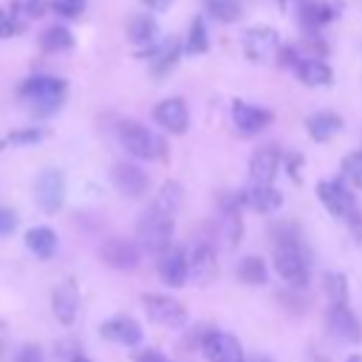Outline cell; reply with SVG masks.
<instances>
[{
    "label": "cell",
    "instance_id": "obj_35",
    "mask_svg": "<svg viewBox=\"0 0 362 362\" xmlns=\"http://www.w3.org/2000/svg\"><path fill=\"white\" fill-rule=\"evenodd\" d=\"M45 136V130H40V127H23V130H14L11 136H8V141L11 144H34V141H40Z\"/></svg>",
    "mask_w": 362,
    "mask_h": 362
},
{
    "label": "cell",
    "instance_id": "obj_28",
    "mask_svg": "<svg viewBox=\"0 0 362 362\" xmlns=\"http://www.w3.org/2000/svg\"><path fill=\"white\" fill-rule=\"evenodd\" d=\"M71 45H74V34H71L65 25H59V23L48 25V28L40 34V48H42L45 54H59V51H68Z\"/></svg>",
    "mask_w": 362,
    "mask_h": 362
},
{
    "label": "cell",
    "instance_id": "obj_32",
    "mask_svg": "<svg viewBox=\"0 0 362 362\" xmlns=\"http://www.w3.org/2000/svg\"><path fill=\"white\" fill-rule=\"evenodd\" d=\"M187 51L189 54H206L209 51V34L204 17H192L189 31H187Z\"/></svg>",
    "mask_w": 362,
    "mask_h": 362
},
{
    "label": "cell",
    "instance_id": "obj_47",
    "mask_svg": "<svg viewBox=\"0 0 362 362\" xmlns=\"http://www.w3.org/2000/svg\"><path fill=\"white\" fill-rule=\"evenodd\" d=\"M0 20H6V11H0Z\"/></svg>",
    "mask_w": 362,
    "mask_h": 362
},
{
    "label": "cell",
    "instance_id": "obj_38",
    "mask_svg": "<svg viewBox=\"0 0 362 362\" xmlns=\"http://www.w3.org/2000/svg\"><path fill=\"white\" fill-rule=\"evenodd\" d=\"M133 362H173L170 356H164L158 348H141L133 354Z\"/></svg>",
    "mask_w": 362,
    "mask_h": 362
},
{
    "label": "cell",
    "instance_id": "obj_10",
    "mask_svg": "<svg viewBox=\"0 0 362 362\" xmlns=\"http://www.w3.org/2000/svg\"><path fill=\"white\" fill-rule=\"evenodd\" d=\"M187 257H189V274L198 286H209L218 277V255L209 238H198L187 252Z\"/></svg>",
    "mask_w": 362,
    "mask_h": 362
},
{
    "label": "cell",
    "instance_id": "obj_19",
    "mask_svg": "<svg viewBox=\"0 0 362 362\" xmlns=\"http://www.w3.org/2000/svg\"><path fill=\"white\" fill-rule=\"evenodd\" d=\"M99 334L105 337V339H110V342H116V345H127V348H133V345H139L141 342V325L133 320V317H127V314H116V317H110V320H105L102 325H99Z\"/></svg>",
    "mask_w": 362,
    "mask_h": 362
},
{
    "label": "cell",
    "instance_id": "obj_3",
    "mask_svg": "<svg viewBox=\"0 0 362 362\" xmlns=\"http://www.w3.org/2000/svg\"><path fill=\"white\" fill-rule=\"evenodd\" d=\"M173 232H175V218H167L164 212H158L156 206L144 209L141 218L136 221V235L141 240V246L153 255H164L170 249V240H173Z\"/></svg>",
    "mask_w": 362,
    "mask_h": 362
},
{
    "label": "cell",
    "instance_id": "obj_11",
    "mask_svg": "<svg viewBox=\"0 0 362 362\" xmlns=\"http://www.w3.org/2000/svg\"><path fill=\"white\" fill-rule=\"evenodd\" d=\"M272 119H274V113L269 107H257L243 99L232 102V124L240 136H257L260 130H266L272 124Z\"/></svg>",
    "mask_w": 362,
    "mask_h": 362
},
{
    "label": "cell",
    "instance_id": "obj_8",
    "mask_svg": "<svg viewBox=\"0 0 362 362\" xmlns=\"http://www.w3.org/2000/svg\"><path fill=\"white\" fill-rule=\"evenodd\" d=\"M280 51V34L272 25H252L243 34V54L249 62H269Z\"/></svg>",
    "mask_w": 362,
    "mask_h": 362
},
{
    "label": "cell",
    "instance_id": "obj_40",
    "mask_svg": "<svg viewBox=\"0 0 362 362\" xmlns=\"http://www.w3.org/2000/svg\"><path fill=\"white\" fill-rule=\"evenodd\" d=\"M45 8H51L45 0H23V11H25L28 17H40V14H45Z\"/></svg>",
    "mask_w": 362,
    "mask_h": 362
},
{
    "label": "cell",
    "instance_id": "obj_29",
    "mask_svg": "<svg viewBox=\"0 0 362 362\" xmlns=\"http://www.w3.org/2000/svg\"><path fill=\"white\" fill-rule=\"evenodd\" d=\"M266 263H263V257H257V255H246L240 263H238V277H240V283H246V286H263L266 283Z\"/></svg>",
    "mask_w": 362,
    "mask_h": 362
},
{
    "label": "cell",
    "instance_id": "obj_15",
    "mask_svg": "<svg viewBox=\"0 0 362 362\" xmlns=\"http://www.w3.org/2000/svg\"><path fill=\"white\" fill-rule=\"evenodd\" d=\"M51 308H54V317H57L65 328L74 325L76 311H79V286H76L74 277H65V280L54 288V294H51Z\"/></svg>",
    "mask_w": 362,
    "mask_h": 362
},
{
    "label": "cell",
    "instance_id": "obj_24",
    "mask_svg": "<svg viewBox=\"0 0 362 362\" xmlns=\"http://www.w3.org/2000/svg\"><path fill=\"white\" fill-rule=\"evenodd\" d=\"M337 17V6L334 3H322V0H311V3H303L300 6V25L314 31V28H322L325 23H331Z\"/></svg>",
    "mask_w": 362,
    "mask_h": 362
},
{
    "label": "cell",
    "instance_id": "obj_21",
    "mask_svg": "<svg viewBox=\"0 0 362 362\" xmlns=\"http://www.w3.org/2000/svg\"><path fill=\"white\" fill-rule=\"evenodd\" d=\"M294 74H297L300 82L314 85V88H320V85H331V82H334V71H331V65L322 62L320 57H305V54H303V59L294 65Z\"/></svg>",
    "mask_w": 362,
    "mask_h": 362
},
{
    "label": "cell",
    "instance_id": "obj_34",
    "mask_svg": "<svg viewBox=\"0 0 362 362\" xmlns=\"http://www.w3.org/2000/svg\"><path fill=\"white\" fill-rule=\"evenodd\" d=\"M82 8H85V0H54L51 3V11L59 14V17H68V20L79 17Z\"/></svg>",
    "mask_w": 362,
    "mask_h": 362
},
{
    "label": "cell",
    "instance_id": "obj_26",
    "mask_svg": "<svg viewBox=\"0 0 362 362\" xmlns=\"http://www.w3.org/2000/svg\"><path fill=\"white\" fill-rule=\"evenodd\" d=\"M25 249L34 252L40 260H48L57 252V232L51 226H34L25 232Z\"/></svg>",
    "mask_w": 362,
    "mask_h": 362
},
{
    "label": "cell",
    "instance_id": "obj_43",
    "mask_svg": "<svg viewBox=\"0 0 362 362\" xmlns=\"http://www.w3.org/2000/svg\"><path fill=\"white\" fill-rule=\"evenodd\" d=\"M246 362H272V356L269 354H252V356H246Z\"/></svg>",
    "mask_w": 362,
    "mask_h": 362
},
{
    "label": "cell",
    "instance_id": "obj_46",
    "mask_svg": "<svg viewBox=\"0 0 362 362\" xmlns=\"http://www.w3.org/2000/svg\"><path fill=\"white\" fill-rule=\"evenodd\" d=\"M348 362H362V356H351V359H348Z\"/></svg>",
    "mask_w": 362,
    "mask_h": 362
},
{
    "label": "cell",
    "instance_id": "obj_14",
    "mask_svg": "<svg viewBox=\"0 0 362 362\" xmlns=\"http://www.w3.org/2000/svg\"><path fill=\"white\" fill-rule=\"evenodd\" d=\"M110 178H113V187L127 198H141L147 192V187H150V175L133 161H119L113 167Z\"/></svg>",
    "mask_w": 362,
    "mask_h": 362
},
{
    "label": "cell",
    "instance_id": "obj_12",
    "mask_svg": "<svg viewBox=\"0 0 362 362\" xmlns=\"http://www.w3.org/2000/svg\"><path fill=\"white\" fill-rule=\"evenodd\" d=\"M99 257L110 266V269H119V272H130L139 266L141 255H139V246L127 238H119V235H110L102 240L99 246Z\"/></svg>",
    "mask_w": 362,
    "mask_h": 362
},
{
    "label": "cell",
    "instance_id": "obj_37",
    "mask_svg": "<svg viewBox=\"0 0 362 362\" xmlns=\"http://www.w3.org/2000/svg\"><path fill=\"white\" fill-rule=\"evenodd\" d=\"M14 362H42V348L34 345V342H25V345L14 354Z\"/></svg>",
    "mask_w": 362,
    "mask_h": 362
},
{
    "label": "cell",
    "instance_id": "obj_39",
    "mask_svg": "<svg viewBox=\"0 0 362 362\" xmlns=\"http://www.w3.org/2000/svg\"><path fill=\"white\" fill-rule=\"evenodd\" d=\"M17 229V212L0 206V235H11Z\"/></svg>",
    "mask_w": 362,
    "mask_h": 362
},
{
    "label": "cell",
    "instance_id": "obj_41",
    "mask_svg": "<svg viewBox=\"0 0 362 362\" xmlns=\"http://www.w3.org/2000/svg\"><path fill=\"white\" fill-rule=\"evenodd\" d=\"M23 31V25L20 23H14V20H0V40H6V37H14V34H20Z\"/></svg>",
    "mask_w": 362,
    "mask_h": 362
},
{
    "label": "cell",
    "instance_id": "obj_36",
    "mask_svg": "<svg viewBox=\"0 0 362 362\" xmlns=\"http://www.w3.org/2000/svg\"><path fill=\"white\" fill-rule=\"evenodd\" d=\"M300 59H303V54L297 51V45H280V51H277V65L294 71V65H297Z\"/></svg>",
    "mask_w": 362,
    "mask_h": 362
},
{
    "label": "cell",
    "instance_id": "obj_27",
    "mask_svg": "<svg viewBox=\"0 0 362 362\" xmlns=\"http://www.w3.org/2000/svg\"><path fill=\"white\" fill-rule=\"evenodd\" d=\"M127 37L133 45H153L158 37V23L153 14H136L127 23Z\"/></svg>",
    "mask_w": 362,
    "mask_h": 362
},
{
    "label": "cell",
    "instance_id": "obj_2",
    "mask_svg": "<svg viewBox=\"0 0 362 362\" xmlns=\"http://www.w3.org/2000/svg\"><path fill=\"white\" fill-rule=\"evenodd\" d=\"M65 90H68V82L59 76H51V74H34V76L23 79V85L17 88L20 99H25L37 116L54 113L62 105Z\"/></svg>",
    "mask_w": 362,
    "mask_h": 362
},
{
    "label": "cell",
    "instance_id": "obj_13",
    "mask_svg": "<svg viewBox=\"0 0 362 362\" xmlns=\"http://www.w3.org/2000/svg\"><path fill=\"white\" fill-rule=\"evenodd\" d=\"M280 161H283V153L277 144H263L252 153L249 158V178L252 184H274L277 173H280Z\"/></svg>",
    "mask_w": 362,
    "mask_h": 362
},
{
    "label": "cell",
    "instance_id": "obj_25",
    "mask_svg": "<svg viewBox=\"0 0 362 362\" xmlns=\"http://www.w3.org/2000/svg\"><path fill=\"white\" fill-rule=\"evenodd\" d=\"M181 204H184V187L170 178V181L161 184V189L156 192V198H153L150 206H156V209L164 212L167 218H175V215L181 212Z\"/></svg>",
    "mask_w": 362,
    "mask_h": 362
},
{
    "label": "cell",
    "instance_id": "obj_23",
    "mask_svg": "<svg viewBox=\"0 0 362 362\" xmlns=\"http://www.w3.org/2000/svg\"><path fill=\"white\" fill-rule=\"evenodd\" d=\"M178 57H181V42L173 40V37L164 40L161 45L150 48V71H153V76H164V74H170V71L175 68Z\"/></svg>",
    "mask_w": 362,
    "mask_h": 362
},
{
    "label": "cell",
    "instance_id": "obj_33",
    "mask_svg": "<svg viewBox=\"0 0 362 362\" xmlns=\"http://www.w3.org/2000/svg\"><path fill=\"white\" fill-rule=\"evenodd\" d=\"M342 178H348L351 187H362V150H354L342 158Z\"/></svg>",
    "mask_w": 362,
    "mask_h": 362
},
{
    "label": "cell",
    "instance_id": "obj_20",
    "mask_svg": "<svg viewBox=\"0 0 362 362\" xmlns=\"http://www.w3.org/2000/svg\"><path fill=\"white\" fill-rule=\"evenodd\" d=\"M240 195H243V206L263 215H272L283 206V192H277L272 184H249Z\"/></svg>",
    "mask_w": 362,
    "mask_h": 362
},
{
    "label": "cell",
    "instance_id": "obj_30",
    "mask_svg": "<svg viewBox=\"0 0 362 362\" xmlns=\"http://www.w3.org/2000/svg\"><path fill=\"white\" fill-rule=\"evenodd\" d=\"M204 11L209 17H215L218 23H235L243 14L238 0H204Z\"/></svg>",
    "mask_w": 362,
    "mask_h": 362
},
{
    "label": "cell",
    "instance_id": "obj_7",
    "mask_svg": "<svg viewBox=\"0 0 362 362\" xmlns=\"http://www.w3.org/2000/svg\"><path fill=\"white\" fill-rule=\"evenodd\" d=\"M34 198H37L40 209L48 212V215L62 209V204H65V175L57 167L40 170V175L34 181Z\"/></svg>",
    "mask_w": 362,
    "mask_h": 362
},
{
    "label": "cell",
    "instance_id": "obj_44",
    "mask_svg": "<svg viewBox=\"0 0 362 362\" xmlns=\"http://www.w3.org/2000/svg\"><path fill=\"white\" fill-rule=\"evenodd\" d=\"M71 362H90V359H88L82 351H76V354H71Z\"/></svg>",
    "mask_w": 362,
    "mask_h": 362
},
{
    "label": "cell",
    "instance_id": "obj_16",
    "mask_svg": "<svg viewBox=\"0 0 362 362\" xmlns=\"http://www.w3.org/2000/svg\"><path fill=\"white\" fill-rule=\"evenodd\" d=\"M153 119H156V124H161V127H164L167 133H173V136H181V133H187V127H189L187 105H184V99H178V96L161 99V102L156 105V110H153Z\"/></svg>",
    "mask_w": 362,
    "mask_h": 362
},
{
    "label": "cell",
    "instance_id": "obj_22",
    "mask_svg": "<svg viewBox=\"0 0 362 362\" xmlns=\"http://www.w3.org/2000/svg\"><path fill=\"white\" fill-rule=\"evenodd\" d=\"M342 116L339 113H334V110H320V113H314V116H308L305 119V130H308V136L314 139V141H328V139H334L339 130H342Z\"/></svg>",
    "mask_w": 362,
    "mask_h": 362
},
{
    "label": "cell",
    "instance_id": "obj_9",
    "mask_svg": "<svg viewBox=\"0 0 362 362\" xmlns=\"http://www.w3.org/2000/svg\"><path fill=\"white\" fill-rule=\"evenodd\" d=\"M317 198L320 204L334 215V218H351L356 201H354V192L351 187L342 181V178H331V181H320L317 184Z\"/></svg>",
    "mask_w": 362,
    "mask_h": 362
},
{
    "label": "cell",
    "instance_id": "obj_1",
    "mask_svg": "<svg viewBox=\"0 0 362 362\" xmlns=\"http://www.w3.org/2000/svg\"><path fill=\"white\" fill-rule=\"evenodd\" d=\"M272 243H274V272L280 274L283 283L291 288H305L311 280V260L308 252L303 249L300 229L294 223H274L272 226Z\"/></svg>",
    "mask_w": 362,
    "mask_h": 362
},
{
    "label": "cell",
    "instance_id": "obj_45",
    "mask_svg": "<svg viewBox=\"0 0 362 362\" xmlns=\"http://www.w3.org/2000/svg\"><path fill=\"white\" fill-rule=\"evenodd\" d=\"M277 3H280V6H283V8H286V6H291V3H294V0H277Z\"/></svg>",
    "mask_w": 362,
    "mask_h": 362
},
{
    "label": "cell",
    "instance_id": "obj_31",
    "mask_svg": "<svg viewBox=\"0 0 362 362\" xmlns=\"http://www.w3.org/2000/svg\"><path fill=\"white\" fill-rule=\"evenodd\" d=\"M325 294L331 305H348V277L342 272H325Z\"/></svg>",
    "mask_w": 362,
    "mask_h": 362
},
{
    "label": "cell",
    "instance_id": "obj_5",
    "mask_svg": "<svg viewBox=\"0 0 362 362\" xmlns=\"http://www.w3.org/2000/svg\"><path fill=\"white\" fill-rule=\"evenodd\" d=\"M119 141H122V147H124L133 158H156V156H161V150H164L161 139H156L144 124H139V122H133V119L119 122Z\"/></svg>",
    "mask_w": 362,
    "mask_h": 362
},
{
    "label": "cell",
    "instance_id": "obj_4",
    "mask_svg": "<svg viewBox=\"0 0 362 362\" xmlns=\"http://www.w3.org/2000/svg\"><path fill=\"white\" fill-rule=\"evenodd\" d=\"M141 305L147 311V320H153L156 325H164V328H184L187 325V308L181 300L170 297V294H141Z\"/></svg>",
    "mask_w": 362,
    "mask_h": 362
},
{
    "label": "cell",
    "instance_id": "obj_18",
    "mask_svg": "<svg viewBox=\"0 0 362 362\" xmlns=\"http://www.w3.org/2000/svg\"><path fill=\"white\" fill-rule=\"evenodd\" d=\"M325 325L328 331L342 339V342H359L362 339V325L356 320V314L348 305H328L325 311Z\"/></svg>",
    "mask_w": 362,
    "mask_h": 362
},
{
    "label": "cell",
    "instance_id": "obj_6",
    "mask_svg": "<svg viewBox=\"0 0 362 362\" xmlns=\"http://www.w3.org/2000/svg\"><path fill=\"white\" fill-rule=\"evenodd\" d=\"M201 351H204L206 362H246V354H243L238 337H232L221 328L201 331Z\"/></svg>",
    "mask_w": 362,
    "mask_h": 362
},
{
    "label": "cell",
    "instance_id": "obj_42",
    "mask_svg": "<svg viewBox=\"0 0 362 362\" xmlns=\"http://www.w3.org/2000/svg\"><path fill=\"white\" fill-rule=\"evenodd\" d=\"M141 3H144L150 11H164V8H167L173 0H141Z\"/></svg>",
    "mask_w": 362,
    "mask_h": 362
},
{
    "label": "cell",
    "instance_id": "obj_17",
    "mask_svg": "<svg viewBox=\"0 0 362 362\" xmlns=\"http://www.w3.org/2000/svg\"><path fill=\"white\" fill-rule=\"evenodd\" d=\"M158 277L170 286V288H181L189 277V257L187 249L181 246H170L161 257H158Z\"/></svg>",
    "mask_w": 362,
    "mask_h": 362
}]
</instances>
